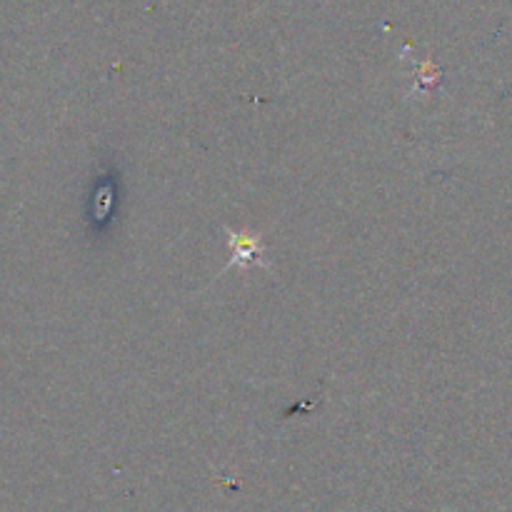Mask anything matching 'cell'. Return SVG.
Wrapping results in <instances>:
<instances>
[{"mask_svg":"<svg viewBox=\"0 0 512 512\" xmlns=\"http://www.w3.org/2000/svg\"><path fill=\"white\" fill-rule=\"evenodd\" d=\"M228 248H230V268H268L270 263L265 260V243L258 233L250 230H230L228 228Z\"/></svg>","mask_w":512,"mask_h":512,"instance_id":"obj_1","label":"cell"}]
</instances>
